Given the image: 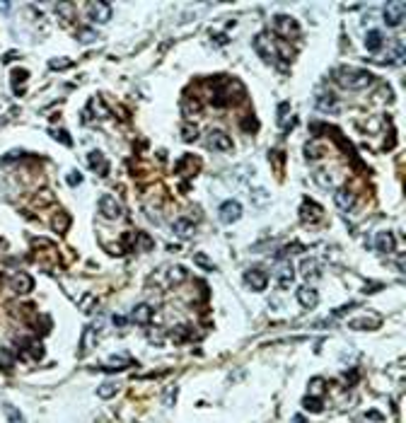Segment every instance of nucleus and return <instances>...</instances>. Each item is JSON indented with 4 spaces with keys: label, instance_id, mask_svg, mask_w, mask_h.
<instances>
[{
    "label": "nucleus",
    "instance_id": "obj_1",
    "mask_svg": "<svg viewBox=\"0 0 406 423\" xmlns=\"http://www.w3.org/2000/svg\"><path fill=\"white\" fill-rule=\"evenodd\" d=\"M334 78L346 90H365V87H370L375 82V75L363 68H338Z\"/></svg>",
    "mask_w": 406,
    "mask_h": 423
},
{
    "label": "nucleus",
    "instance_id": "obj_2",
    "mask_svg": "<svg viewBox=\"0 0 406 423\" xmlns=\"http://www.w3.org/2000/svg\"><path fill=\"white\" fill-rule=\"evenodd\" d=\"M404 17H406V3L401 0H394V3H387L384 5V25L387 27H401L404 25Z\"/></svg>",
    "mask_w": 406,
    "mask_h": 423
},
{
    "label": "nucleus",
    "instance_id": "obj_3",
    "mask_svg": "<svg viewBox=\"0 0 406 423\" xmlns=\"http://www.w3.org/2000/svg\"><path fill=\"white\" fill-rule=\"evenodd\" d=\"M273 29L283 37V39H293V37H300V25L295 17L290 15H276L273 20Z\"/></svg>",
    "mask_w": 406,
    "mask_h": 423
},
{
    "label": "nucleus",
    "instance_id": "obj_4",
    "mask_svg": "<svg viewBox=\"0 0 406 423\" xmlns=\"http://www.w3.org/2000/svg\"><path fill=\"white\" fill-rule=\"evenodd\" d=\"M85 10H87V17L92 22H97V25H107L109 20H111V15H114L109 3H87Z\"/></svg>",
    "mask_w": 406,
    "mask_h": 423
},
{
    "label": "nucleus",
    "instance_id": "obj_5",
    "mask_svg": "<svg viewBox=\"0 0 406 423\" xmlns=\"http://www.w3.org/2000/svg\"><path fill=\"white\" fill-rule=\"evenodd\" d=\"M218 218H220V223H225V225L237 223V220L242 218V203H240V201H225V203L218 208Z\"/></svg>",
    "mask_w": 406,
    "mask_h": 423
},
{
    "label": "nucleus",
    "instance_id": "obj_6",
    "mask_svg": "<svg viewBox=\"0 0 406 423\" xmlns=\"http://www.w3.org/2000/svg\"><path fill=\"white\" fill-rule=\"evenodd\" d=\"M99 210H102V216H104V218H109V220H119L123 216L121 203H119L114 196H109V193L99 198Z\"/></svg>",
    "mask_w": 406,
    "mask_h": 423
},
{
    "label": "nucleus",
    "instance_id": "obj_7",
    "mask_svg": "<svg viewBox=\"0 0 406 423\" xmlns=\"http://www.w3.org/2000/svg\"><path fill=\"white\" fill-rule=\"evenodd\" d=\"M254 49H257V54L261 56L266 63L276 61V56H278V49L271 44V37H266V34H259L257 39H254Z\"/></svg>",
    "mask_w": 406,
    "mask_h": 423
},
{
    "label": "nucleus",
    "instance_id": "obj_8",
    "mask_svg": "<svg viewBox=\"0 0 406 423\" xmlns=\"http://www.w3.org/2000/svg\"><path fill=\"white\" fill-rule=\"evenodd\" d=\"M244 283L252 288V290L261 293V290H266V286H269V276H266V271H261V269H249V271L244 273Z\"/></svg>",
    "mask_w": 406,
    "mask_h": 423
},
{
    "label": "nucleus",
    "instance_id": "obj_9",
    "mask_svg": "<svg viewBox=\"0 0 406 423\" xmlns=\"http://www.w3.org/2000/svg\"><path fill=\"white\" fill-rule=\"evenodd\" d=\"M208 148H213L216 152H228L232 150V138L223 131H211L208 136Z\"/></svg>",
    "mask_w": 406,
    "mask_h": 423
},
{
    "label": "nucleus",
    "instance_id": "obj_10",
    "mask_svg": "<svg viewBox=\"0 0 406 423\" xmlns=\"http://www.w3.org/2000/svg\"><path fill=\"white\" fill-rule=\"evenodd\" d=\"M298 302L302 305V307H307V310L317 307V302H319V293H317V288H312V286L298 288Z\"/></svg>",
    "mask_w": 406,
    "mask_h": 423
},
{
    "label": "nucleus",
    "instance_id": "obj_11",
    "mask_svg": "<svg viewBox=\"0 0 406 423\" xmlns=\"http://www.w3.org/2000/svg\"><path fill=\"white\" fill-rule=\"evenodd\" d=\"M295 281V271H293V264H281L278 271H276V283L281 290H288Z\"/></svg>",
    "mask_w": 406,
    "mask_h": 423
},
{
    "label": "nucleus",
    "instance_id": "obj_12",
    "mask_svg": "<svg viewBox=\"0 0 406 423\" xmlns=\"http://www.w3.org/2000/svg\"><path fill=\"white\" fill-rule=\"evenodd\" d=\"M334 203H336L338 210L348 213V210H353V205H355V196H353V191H348V189H336V191H334Z\"/></svg>",
    "mask_w": 406,
    "mask_h": 423
},
{
    "label": "nucleus",
    "instance_id": "obj_13",
    "mask_svg": "<svg viewBox=\"0 0 406 423\" xmlns=\"http://www.w3.org/2000/svg\"><path fill=\"white\" fill-rule=\"evenodd\" d=\"M10 286H13V290L15 293H29L32 288H34V281H32V276L29 273H25V271H20V273H15L13 278H10Z\"/></svg>",
    "mask_w": 406,
    "mask_h": 423
},
{
    "label": "nucleus",
    "instance_id": "obj_14",
    "mask_svg": "<svg viewBox=\"0 0 406 423\" xmlns=\"http://www.w3.org/2000/svg\"><path fill=\"white\" fill-rule=\"evenodd\" d=\"M300 218L305 220V223H317V220L324 218V213H322V208L314 201H305L302 208H300Z\"/></svg>",
    "mask_w": 406,
    "mask_h": 423
},
{
    "label": "nucleus",
    "instance_id": "obj_15",
    "mask_svg": "<svg viewBox=\"0 0 406 423\" xmlns=\"http://www.w3.org/2000/svg\"><path fill=\"white\" fill-rule=\"evenodd\" d=\"M131 319H133L135 324H140V327L150 324V319H152V307H150L148 302H140V305H135L133 310H131Z\"/></svg>",
    "mask_w": 406,
    "mask_h": 423
},
{
    "label": "nucleus",
    "instance_id": "obj_16",
    "mask_svg": "<svg viewBox=\"0 0 406 423\" xmlns=\"http://www.w3.org/2000/svg\"><path fill=\"white\" fill-rule=\"evenodd\" d=\"M382 46H384V34L379 29H370L365 34V49L370 54H377Z\"/></svg>",
    "mask_w": 406,
    "mask_h": 423
},
{
    "label": "nucleus",
    "instance_id": "obj_17",
    "mask_svg": "<svg viewBox=\"0 0 406 423\" xmlns=\"http://www.w3.org/2000/svg\"><path fill=\"white\" fill-rule=\"evenodd\" d=\"M314 107L319 111H326V114L331 111V114H334V111L338 109L336 97L331 95V92H322V95H317V99H314Z\"/></svg>",
    "mask_w": 406,
    "mask_h": 423
},
{
    "label": "nucleus",
    "instance_id": "obj_18",
    "mask_svg": "<svg viewBox=\"0 0 406 423\" xmlns=\"http://www.w3.org/2000/svg\"><path fill=\"white\" fill-rule=\"evenodd\" d=\"M172 232H174L179 240H189L191 235H193V223L186 218H179L172 223Z\"/></svg>",
    "mask_w": 406,
    "mask_h": 423
},
{
    "label": "nucleus",
    "instance_id": "obj_19",
    "mask_svg": "<svg viewBox=\"0 0 406 423\" xmlns=\"http://www.w3.org/2000/svg\"><path fill=\"white\" fill-rule=\"evenodd\" d=\"M375 249L382 252V254L394 252V235L392 232H379L377 237H375Z\"/></svg>",
    "mask_w": 406,
    "mask_h": 423
},
{
    "label": "nucleus",
    "instance_id": "obj_20",
    "mask_svg": "<svg viewBox=\"0 0 406 423\" xmlns=\"http://www.w3.org/2000/svg\"><path fill=\"white\" fill-rule=\"evenodd\" d=\"M87 162H90V167L92 169H99V174L102 177H107V172H109V162L104 160V155L99 150H92L90 155H87Z\"/></svg>",
    "mask_w": 406,
    "mask_h": 423
},
{
    "label": "nucleus",
    "instance_id": "obj_21",
    "mask_svg": "<svg viewBox=\"0 0 406 423\" xmlns=\"http://www.w3.org/2000/svg\"><path fill=\"white\" fill-rule=\"evenodd\" d=\"M348 327L358 329V331H363V329H377L379 319L377 317H358V319H351V322H348Z\"/></svg>",
    "mask_w": 406,
    "mask_h": 423
},
{
    "label": "nucleus",
    "instance_id": "obj_22",
    "mask_svg": "<svg viewBox=\"0 0 406 423\" xmlns=\"http://www.w3.org/2000/svg\"><path fill=\"white\" fill-rule=\"evenodd\" d=\"M300 271H302V276H305L307 281H310V278L314 281V278H319V264L314 259H302V269H300Z\"/></svg>",
    "mask_w": 406,
    "mask_h": 423
},
{
    "label": "nucleus",
    "instance_id": "obj_23",
    "mask_svg": "<svg viewBox=\"0 0 406 423\" xmlns=\"http://www.w3.org/2000/svg\"><path fill=\"white\" fill-rule=\"evenodd\" d=\"M312 179H314V184L317 186H322V189H331L334 186V179H331V174L329 172H324V169H317V172H312Z\"/></svg>",
    "mask_w": 406,
    "mask_h": 423
},
{
    "label": "nucleus",
    "instance_id": "obj_24",
    "mask_svg": "<svg viewBox=\"0 0 406 423\" xmlns=\"http://www.w3.org/2000/svg\"><path fill=\"white\" fill-rule=\"evenodd\" d=\"M404 56H406L404 44H394V49L389 51V58H387L384 63H394V66H399V63H404Z\"/></svg>",
    "mask_w": 406,
    "mask_h": 423
},
{
    "label": "nucleus",
    "instance_id": "obj_25",
    "mask_svg": "<svg viewBox=\"0 0 406 423\" xmlns=\"http://www.w3.org/2000/svg\"><path fill=\"white\" fill-rule=\"evenodd\" d=\"M116 389H119V384L107 380V382H102L99 387H97V396H99V399H109V396L116 394Z\"/></svg>",
    "mask_w": 406,
    "mask_h": 423
},
{
    "label": "nucleus",
    "instance_id": "obj_26",
    "mask_svg": "<svg viewBox=\"0 0 406 423\" xmlns=\"http://www.w3.org/2000/svg\"><path fill=\"white\" fill-rule=\"evenodd\" d=\"M87 109H95L97 111L95 116H99V119H107V116H109V109L104 107L102 97H92V99H90V104H87Z\"/></svg>",
    "mask_w": 406,
    "mask_h": 423
},
{
    "label": "nucleus",
    "instance_id": "obj_27",
    "mask_svg": "<svg viewBox=\"0 0 406 423\" xmlns=\"http://www.w3.org/2000/svg\"><path fill=\"white\" fill-rule=\"evenodd\" d=\"M302 406H305V411H312V413H322V411H324L319 396H305V399H302Z\"/></svg>",
    "mask_w": 406,
    "mask_h": 423
},
{
    "label": "nucleus",
    "instance_id": "obj_28",
    "mask_svg": "<svg viewBox=\"0 0 406 423\" xmlns=\"http://www.w3.org/2000/svg\"><path fill=\"white\" fill-rule=\"evenodd\" d=\"M167 278H169L172 286H176V283H181V281L186 278V269H184V266H172V269L167 271Z\"/></svg>",
    "mask_w": 406,
    "mask_h": 423
},
{
    "label": "nucleus",
    "instance_id": "obj_29",
    "mask_svg": "<svg viewBox=\"0 0 406 423\" xmlns=\"http://www.w3.org/2000/svg\"><path fill=\"white\" fill-rule=\"evenodd\" d=\"M3 411H5V416L10 418V423H25V416L15 409L13 404H8V401H5V404H3Z\"/></svg>",
    "mask_w": 406,
    "mask_h": 423
},
{
    "label": "nucleus",
    "instance_id": "obj_30",
    "mask_svg": "<svg viewBox=\"0 0 406 423\" xmlns=\"http://www.w3.org/2000/svg\"><path fill=\"white\" fill-rule=\"evenodd\" d=\"M128 365H131V360H126V358H119V360H111V363H104V365H99V370L114 372V370H126Z\"/></svg>",
    "mask_w": 406,
    "mask_h": 423
},
{
    "label": "nucleus",
    "instance_id": "obj_31",
    "mask_svg": "<svg viewBox=\"0 0 406 423\" xmlns=\"http://www.w3.org/2000/svg\"><path fill=\"white\" fill-rule=\"evenodd\" d=\"M324 392V380L322 377H312L310 380V396H319Z\"/></svg>",
    "mask_w": 406,
    "mask_h": 423
},
{
    "label": "nucleus",
    "instance_id": "obj_32",
    "mask_svg": "<svg viewBox=\"0 0 406 423\" xmlns=\"http://www.w3.org/2000/svg\"><path fill=\"white\" fill-rule=\"evenodd\" d=\"M193 261H196V264H198L201 269H206V271H216V264L208 259L206 254H196V257H193Z\"/></svg>",
    "mask_w": 406,
    "mask_h": 423
},
{
    "label": "nucleus",
    "instance_id": "obj_33",
    "mask_svg": "<svg viewBox=\"0 0 406 423\" xmlns=\"http://www.w3.org/2000/svg\"><path fill=\"white\" fill-rule=\"evenodd\" d=\"M181 138H184L186 143H191V140H196V138H198V133H196V126H191V123H186V126L181 128Z\"/></svg>",
    "mask_w": 406,
    "mask_h": 423
},
{
    "label": "nucleus",
    "instance_id": "obj_34",
    "mask_svg": "<svg viewBox=\"0 0 406 423\" xmlns=\"http://www.w3.org/2000/svg\"><path fill=\"white\" fill-rule=\"evenodd\" d=\"M135 240H138V245H140V249H145V252L155 247V242L150 240V237L145 235V232H138V235H135Z\"/></svg>",
    "mask_w": 406,
    "mask_h": 423
},
{
    "label": "nucleus",
    "instance_id": "obj_35",
    "mask_svg": "<svg viewBox=\"0 0 406 423\" xmlns=\"http://www.w3.org/2000/svg\"><path fill=\"white\" fill-rule=\"evenodd\" d=\"M319 155H322V152H319V145H314V143H307V145H305V157H307V160H317V157H319Z\"/></svg>",
    "mask_w": 406,
    "mask_h": 423
},
{
    "label": "nucleus",
    "instance_id": "obj_36",
    "mask_svg": "<svg viewBox=\"0 0 406 423\" xmlns=\"http://www.w3.org/2000/svg\"><path fill=\"white\" fill-rule=\"evenodd\" d=\"M249 198H252V201H254V203H264V201H266V198H269V193L264 191V189H254V191L249 193Z\"/></svg>",
    "mask_w": 406,
    "mask_h": 423
},
{
    "label": "nucleus",
    "instance_id": "obj_37",
    "mask_svg": "<svg viewBox=\"0 0 406 423\" xmlns=\"http://www.w3.org/2000/svg\"><path fill=\"white\" fill-rule=\"evenodd\" d=\"M78 34H80L78 39H80L82 44H90V41H95V39H97V34H95V32H92V29H80Z\"/></svg>",
    "mask_w": 406,
    "mask_h": 423
},
{
    "label": "nucleus",
    "instance_id": "obj_38",
    "mask_svg": "<svg viewBox=\"0 0 406 423\" xmlns=\"http://www.w3.org/2000/svg\"><path fill=\"white\" fill-rule=\"evenodd\" d=\"M51 136H54L56 140H61L63 145H73V138L66 136V131H63V128H61V131H51Z\"/></svg>",
    "mask_w": 406,
    "mask_h": 423
},
{
    "label": "nucleus",
    "instance_id": "obj_39",
    "mask_svg": "<svg viewBox=\"0 0 406 423\" xmlns=\"http://www.w3.org/2000/svg\"><path fill=\"white\" fill-rule=\"evenodd\" d=\"M68 223H70V218H68L66 213H61V218L56 216V220H54V228H56V230H61V232H63V230H66V228H68Z\"/></svg>",
    "mask_w": 406,
    "mask_h": 423
},
{
    "label": "nucleus",
    "instance_id": "obj_40",
    "mask_svg": "<svg viewBox=\"0 0 406 423\" xmlns=\"http://www.w3.org/2000/svg\"><path fill=\"white\" fill-rule=\"evenodd\" d=\"M288 111H290V104H288V102H281V104H278V123H285Z\"/></svg>",
    "mask_w": 406,
    "mask_h": 423
},
{
    "label": "nucleus",
    "instance_id": "obj_41",
    "mask_svg": "<svg viewBox=\"0 0 406 423\" xmlns=\"http://www.w3.org/2000/svg\"><path fill=\"white\" fill-rule=\"evenodd\" d=\"M27 75H29L27 70H15V73H13V85L17 87V82H25V80H27Z\"/></svg>",
    "mask_w": 406,
    "mask_h": 423
},
{
    "label": "nucleus",
    "instance_id": "obj_42",
    "mask_svg": "<svg viewBox=\"0 0 406 423\" xmlns=\"http://www.w3.org/2000/svg\"><path fill=\"white\" fill-rule=\"evenodd\" d=\"M80 181H82V174H75V172L68 174V184H70V186H78Z\"/></svg>",
    "mask_w": 406,
    "mask_h": 423
},
{
    "label": "nucleus",
    "instance_id": "obj_43",
    "mask_svg": "<svg viewBox=\"0 0 406 423\" xmlns=\"http://www.w3.org/2000/svg\"><path fill=\"white\" fill-rule=\"evenodd\" d=\"M184 111H186V114H189V111H198V102H196V99H193V102L186 99V102H184Z\"/></svg>",
    "mask_w": 406,
    "mask_h": 423
},
{
    "label": "nucleus",
    "instance_id": "obj_44",
    "mask_svg": "<svg viewBox=\"0 0 406 423\" xmlns=\"http://www.w3.org/2000/svg\"><path fill=\"white\" fill-rule=\"evenodd\" d=\"M49 66H51V68H68V66H70V61H58V58H54V61H51V63H49Z\"/></svg>",
    "mask_w": 406,
    "mask_h": 423
},
{
    "label": "nucleus",
    "instance_id": "obj_45",
    "mask_svg": "<svg viewBox=\"0 0 406 423\" xmlns=\"http://www.w3.org/2000/svg\"><path fill=\"white\" fill-rule=\"evenodd\" d=\"M111 319H114V324H116V327H123V324H126V317H121V314H114Z\"/></svg>",
    "mask_w": 406,
    "mask_h": 423
},
{
    "label": "nucleus",
    "instance_id": "obj_46",
    "mask_svg": "<svg viewBox=\"0 0 406 423\" xmlns=\"http://www.w3.org/2000/svg\"><path fill=\"white\" fill-rule=\"evenodd\" d=\"M375 290H379V283H370V286H365V293H375Z\"/></svg>",
    "mask_w": 406,
    "mask_h": 423
},
{
    "label": "nucleus",
    "instance_id": "obj_47",
    "mask_svg": "<svg viewBox=\"0 0 406 423\" xmlns=\"http://www.w3.org/2000/svg\"><path fill=\"white\" fill-rule=\"evenodd\" d=\"M295 423H307V421H305L302 416H295Z\"/></svg>",
    "mask_w": 406,
    "mask_h": 423
}]
</instances>
